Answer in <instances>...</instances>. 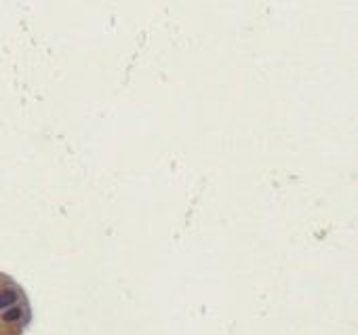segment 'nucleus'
I'll return each instance as SVG.
<instances>
[{
  "instance_id": "nucleus-1",
  "label": "nucleus",
  "mask_w": 358,
  "mask_h": 335,
  "mask_svg": "<svg viewBox=\"0 0 358 335\" xmlns=\"http://www.w3.org/2000/svg\"><path fill=\"white\" fill-rule=\"evenodd\" d=\"M15 299H17V293L15 291H11V289L0 291V310H5V308H9V306H13V304H15Z\"/></svg>"
},
{
  "instance_id": "nucleus-2",
  "label": "nucleus",
  "mask_w": 358,
  "mask_h": 335,
  "mask_svg": "<svg viewBox=\"0 0 358 335\" xmlns=\"http://www.w3.org/2000/svg\"><path fill=\"white\" fill-rule=\"evenodd\" d=\"M21 316V310L19 308H13V310H9L7 314H5V320H15V318H19Z\"/></svg>"
}]
</instances>
